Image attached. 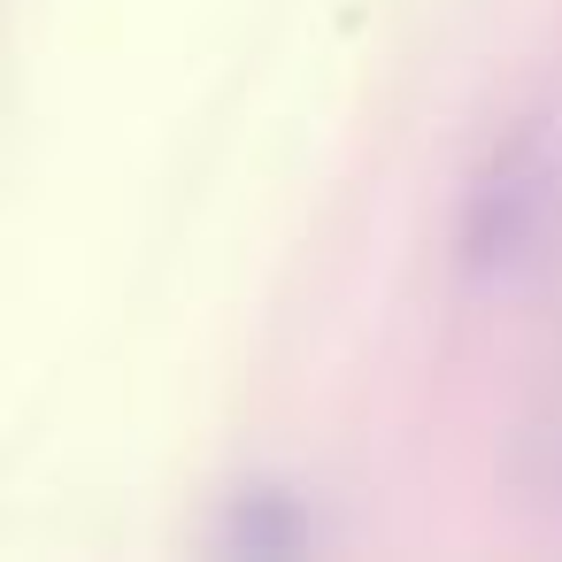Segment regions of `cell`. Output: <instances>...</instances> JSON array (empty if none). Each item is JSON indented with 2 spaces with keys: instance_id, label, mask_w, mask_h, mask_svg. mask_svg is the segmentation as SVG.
Returning a JSON list of instances; mask_svg holds the SVG:
<instances>
[{
  "instance_id": "obj_1",
  "label": "cell",
  "mask_w": 562,
  "mask_h": 562,
  "mask_svg": "<svg viewBox=\"0 0 562 562\" xmlns=\"http://www.w3.org/2000/svg\"><path fill=\"white\" fill-rule=\"evenodd\" d=\"M539 216H547V170H539L531 147H508V155L485 170V186L470 193V224H462L470 270H508V262L531 247Z\"/></svg>"
},
{
  "instance_id": "obj_2",
  "label": "cell",
  "mask_w": 562,
  "mask_h": 562,
  "mask_svg": "<svg viewBox=\"0 0 562 562\" xmlns=\"http://www.w3.org/2000/svg\"><path fill=\"white\" fill-rule=\"evenodd\" d=\"M232 539L255 547V554H293V547H301V516H293L278 493H247L239 516H232Z\"/></svg>"
}]
</instances>
